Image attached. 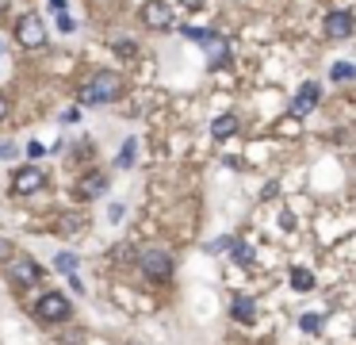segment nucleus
Masks as SVG:
<instances>
[{
    "label": "nucleus",
    "instance_id": "f257e3e1",
    "mask_svg": "<svg viewBox=\"0 0 356 345\" xmlns=\"http://www.w3.org/2000/svg\"><path fill=\"white\" fill-rule=\"evenodd\" d=\"M119 73H111V69H100V73H92L85 81V85H81V92H77V100L85 107H104V104H111V100H115L119 96Z\"/></svg>",
    "mask_w": 356,
    "mask_h": 345
},
{
    "label": "nucleus",
    "instance_id": "f03ea898",
    "mask_svg": "<svg viewBox=\"0 0 356 345\" xmlns=\"http://www.w3.org/2000/svg\"><path fill=\"white\" fill-rule=\"evenodd\" d=\"M8 280L16 288H35L42 280V268L35 257H12L8 261Z\"/></svg>",
    "mask_w": 356,
    "mask_h": 345
},
{
    "label": "nucleus",
    "instance_id": "7ed1b4c3",
    "mask_svg": "<svg viewBox=\"0 0 356 345\" xmlns=\"http://www.w3.org/2000/svg\"><path fill=\"white\" fill-rule=\"evenodd\" d=\"M35 318H42V322H66L69 318V299L61 296V292H46V296L35 303Z\"/></svg>",
    "mask_w": 356,
    "mask_h": 345
},
{
    "label": "nucleus",
    "instance_id": "20e7f679",
    "mask_svg": "<svg viewBox=\"0 0 356 345\" xmlns=\"http://www.w3.org/2000/svg\"><path fill=\"white\" fill-rule=\"evenodd\" d=\"M138 261H142V272L154 280V284H161V280L173 277V257H169L165 249H146Z\"/></svg>",
    "mask_w": 356,
    "mask_h": 345
},
{
    "label": "nucleus",
    "instance_id": "39448f33",
    "mask_svg": "<svg viewBox=\"0 0 356 345\" xmlns=\"http://www.w3.org/2000/svg\"><path fill=\"white\" fill-rule=\"evenodd\" d=\"M16 38H20L27 50H35V47H46V27H42V19L31 12V16H23L20 23H16Z\"/></svg>",
    "mask_w": 356,
    "mask_h": 345
},
{
    "label": "nucleus",
    "instance_id": "423d86ee",
    "mask_svg": "<svg viewBox=\"0 0 356 345\" xmlns=\"http://www.w3.org/2000/svg\"><path fill=\"white\" fill-rule=\"evenodd\" d=\"M142 23H146V27H154V31H169V27H173V12H169L165 0H146Z\"/></svg>",
    "mask_w": 356,
    "mask_h": 345
},
{
    "label": "nucleus",
    "instance_id": "0eeeda50",
    "mask_svg": "<svg viewBox=\"0 0 356 345\" xmlns=\"http://www.w3.org/2000/svg\"><path fill=\"white\" fill-rule=\"evenodd\" d=\"M42 181H46V177H42V169H39V165H23V169L16 172V181H12V192H16V196L39 192V188H42Z\"/></svg>",
    "mask_w": 356,
    "mask_h": 345
},
{
    "label": "nucleus",
    "instance_id": "6e6552de",
    "mask_svg": "<svg viewBox=\"0 0 356 345\" xmlns=\"http://www.w3.org/2000/svg\"><path fill=\"white\" fill-rule=\"evenodd\" d=\"M314 104H318V85H314V81H307V85L295 92V100H291V115H295V119H303V115L314 112Z\"/></svg>",
    "mask_w": 356,
    "mask_h": 345
},
{
    "label": "nucleus",
    "instance_id": "1a4fd4ad",
    "mask_svg": "<svg viewBox=\"0 0 356 345\" xmlns=\"http://www.w3.org/2000/svg\"><path fill=\"white\" fill-rule=\"evenodd\" d=\"M203 50H207V62H211V69H219V66H226L230 62V42L222 35H211L207 42H203Z\"/></svg>",
    "mask_w": 356,
    "mask_h": 345
},
{
    "label": "nucleus",
    "instance_id": "9d476101",
    "mask_svg": "<svg viewBox=\"0 0 356 345\" xmlns=\"http://www.w3.org/2000/svg\"><path fill=\"white\" fill-rule=\"evenodd\" d=\"M107 192V177H100V172H88V177H81L77 181V196L81 200H100Z\"/></svg>",
    "mask_w": 356,
    "mask_h": 345
},
{
    "label": "nucleus",
    "instance_id": "9b49d317",
    "mask_svg": "<svg viewBox=\"0 0 356 345\" xmlns=\"http://www.w3.org/2000/svg\"><path fill=\"white\" fill-rule=\"evenodd\" d=\"M326 35L329 38H348V35H353V16L341 12V8L329 12V16H326Z\"/></svg>",
    "mask_w": 356,
    "mask_h": 345
},
{
    "label": "nucleus",
    "instance_id": "f8f14e48",
    "mask_svg": "<svg viewBox=\"0 0 356 345\" xmlns=\"http://www.w3.org/2000/svg\"><path fill=\"white\" fill-rule=\"evenodd\" d=\"M211 134L219 138V142H226V138H234L238 134V115H219L211 123Z\"/></svg>",
    "mask_w": 356,
    "mask_h": 345
},
{
    "label": "nucleus",
    "instance_id": "ddd939ff",
    "mask_svg": "<svg viewBox=\"0 0 356 345\" xmlns=\"http://www.w3.org/2000/svg\"><path fill=\"white\" fill-rule=\"evenodd\" d=\"M234 318H238V322H253V318H257V303H253L249 296H238L234 299Z\"/></svg>",
    "mask_w": 356,
    "mask_h": 345
},
{
    "label": "nucleus",
    "instance_id": "4468645a",
    "mask_svg": "<svg viewBox=\"0 0 356 345\" xmlns=\"http://www.w3.org/2000/svg\"><path fill=\"white\" fill-rule=\"evenodd\" d=\"M291 288H295V292H310V288H314V272L303 268V265H295L291 268Z\"/></svg>",
    "mask_w": 356,
    "mask_h": 345
},
{
    "label": "nucleus",
    "instance_id": "2eb2a0df",
    "mask_svg": "<svg viewBox=\"0 0 356 345\" xmlns=\"http://www.w3.org/2000/svg\"><path fill=\"white\" fill-rule=\"evenodd\" d=\"M77 265H81V257H77V253H69V249H61L58 257H54V268H58V272H66V277H73V272H77Z\"/></svg>",
    "mask_w": 356,
    "mask_h": 345
},
{
    "label": "nucleus",
    "instance_id": "dca6fc26",
    "mask_svg": "<svg viewBox=\"0 0 356 345\" xmlns=\"http://www.w3.org/2000/svg\"><path fill=\"white\" fill-rule=\"evenodd\" d=\"M135 153H138V142H135V138H126V142H123V150H119V169H131V165H135Z\"/></svg>",
    "mask_w": 356,
    "mask_h": 345
},
{
    "label": "nucleus",
    "instance_id": "f3484780",
    "mask_svg": "<svg viewBox=\"0 0 356 345\" xmlns=\"http://www.w3.org/2000/svg\"><path fill=\"white\" fill-rule=\"evenodd\" d=\"M329 77H333V81H356V66L353 62H333Z\"/></svg>",
    "mask_w": 356,
    "mask_h": 345
},
{
    "label": "nucleus",
    "instance_id": "a211bd4d",
    "mask_svg": "<svg viewBox=\"0 0 356 345\" xmlns=\"http://www.w3.org/2000/svg\"><path fill=\"white\" fill-rule=\"evenodd\" d=\"M230 253H234V261H238L241 268H249V265H253V249H249V246H241V242H234V249H230Z\"/></svg>",
    "mask_w": 356,
    "mask_h": 345
},
{
    "label": "nucleus",
    "instance_id": "6ab92c4d",
    "mask_svg": "<svg viewBox=\"0 0 356 345\" xmlns=\"http://www.w3.org/2000/svg\"><path fill=\"white\" fill-rule=\"evenodd\" d=\"M299 326H303L307 334H318V330H322V315H314V311H310V315L299 318Z\"/></svg>",
    "mask_w": 356,
    "mask_h": 345
},
{
    "label": "nucleus",
    "instance_id": "aec40b11",
    "mask_svg": "<svg viewBox=\"0 0 356 345\" xmlns=\"http://www.w3.org/2000/svg\"><path fill=\"white\" fill-rule=\"evenodd\" d=\"M211 35H215V31H207V27H192V23L184 27V38H192V42H207Z\"/></svg>",
    "mask_w": 356,
    "mask_h": 345
},
{
    "label": "nucleus",
    "instance_id": "412c9836",
    "mask_svg": "<svg viewBox=\"0 0 356 345\" xmlns=\"http://www.w3.org/2000/svg\"><path fill=\"white\" fill-rule=\"evenodd\" d=\"M81 222H85V219H81V215H66V219H61V234H77V230H81Z\"/></svg>",
    "mask_w": 356,
    "mask_h": 345
},
{
    "label": "nucleus",
    "instance_id": "4be33fe9",
    "mask_svg": "<svg viewBox=\"0 0 356 345\" xmlns=\"http://www.w3.org/2000/svg\"><path fill=\"white\" fill-rule=\"evenodd\" d=\"M58 31H61V35H73V31H77L73 16H66V12H61V16H58Z\"/></svg>",
    "mask_w": 356,
    "mask_h": 345
},
{
    "label": "nucleus",
    "instance_id": "5701e85b",
    "mask_svg": "<svg viewBox=\"0 0 356 345\" xmlns=\"http://www.w3.org/2000/svg\"><path fill=\"white\" fill-rule=\"evenodd\" d=\"M279 227H284V230H295V215H291V211H284V215H279Z\"/></svg>",
    "mask_w": 356,
    "mask_h": 345
},
{
    "label": "nucleus",
    "instance_id": "b1692460",
    "mask_svg": "<svg viewBox=\"0 0 356 345\" xmlns=\"http://www.w3.org/2000/svg\"><path fill=\"white\" fill-rule=\"evenodd\" d=\"M115 50H119V54H135V42H126V38H119V42H115Z\"/></svg>",
    "mask_w": 356,
    "mask_h": 345
},
{
    "label": "nucleus",
    "instance_id": "393cba45",
    "mask_svg": "<svg viewBox=\"0 0 356 345\" xmlns=\"http://www.w3.org/2000/svg\"><path fill=\"white\" fill-rule=\"evenodd\" d=\"M107 219L119 222V219H123V207H119V203H111V207H107Z\"/></svg>",
    "mask_w": 356,
    "mask_h": 345
},
{
    "label": "nucleus",
    "instance_id": "a878e982",
    "mask_svg": "<svg viewBox=\"0 0 356 345\" xmlns=\"http://www.w3.org/2000/svg\"><path fill=\"white\" fill-rule=\"evenodd\" d=\"M12 153H16V146H12V142H0V162H8Z\"/></svg>",
    "mask_w": 356,
    "mask_h": 345
},
{
    "label": "nucleus",
    "instance_id": "bb28decb",
    "mask_svg": "<svg viewBox=\"0 0 356 345\" xmlns=\"http://www.w3.org/2000/svg\"><path fill=\"white\" fill-rule=\"evenodd\" d=\"M27 153L35 157V162H39V157H42V146H39V142H27Z\"/></svg>",
    "mask_w": 356,
    "mask_h": 345
},
{
    "label": "nucleus",
    "instance_id": "cd10ccee",
    "mask_svg": "<svg viewBox=\"0 0 356 345\" xmlns=\"http://www.w3.org/2000/svg\"><path fill=\"white\" fill-rule=\"evenodd\" d=\"M8 119V96H0V123Z\"/></svg>",
    "mask_w": 356,
    "mask_h": 345
},
{
    "label": "nucleus",
    "instance_id": "c85d7f7f",
    "mask_svg": "<svg viewBox=\"0 0 356 345\" xmlns=\"http://www.w3.org/2000/svg\"><path fill=\"white\" fill-rule=\"evenodd\" d=\"M50 12H58L61 16V12H66V0H50Z\"/></svg>",
    "mask_w": 356,
    "mask_h": 345
},
{
    "label": "nucleus",
    "instance_id": "c756f323",
    "mask_svg": "<svg viewBox=\"0 0 356 345\" xmlns=\"http://www.w3.org/2000/svg\"><path fill=\"white\" fill-rule=\"evenodd\" d=\"M184 8H188V12H195V8H203V0H184Z\"/></svg>",
    "mask_w": 356,
    "mask_h": 345
},
{
    "label": "nucleus",
    "instance_id": "7c9ffc66",
    "mask_svg": "<svg viewBox=\"0 0 356 345\" xmlns=\"http://www.w3.org/2000/svg\"><path fill=\"white\" fill-rule=\"evenodd\" d=\"M4 257H12V249H8V242H0V261Z\"/></svg>",
    "mask_w": 356,
    "mask_h": 345
},
{
    "label": "nucleus",
    "instance_id": "2f4dec72",
    "mask_svg": "<svg viewBox=\"0 0 356 345\" xmlns=\"http://www.w3.org/2000/svg\"><path fill=\"white\" fill-rule=\"evenodd\" d=\"M4 12H8V0H0V16H4Z\"/></svg>",
    "mask_w": 356,
    "mask_h": 345
}]
</instances>
